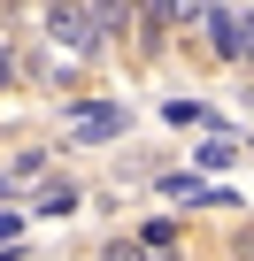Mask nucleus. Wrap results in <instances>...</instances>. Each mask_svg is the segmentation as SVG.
<instances>
[{
	"instance_id": "obj_1",
	"label": "nucleus",
	"mask_w": 254,
	"mask_h": 261,
	"mask_svg": "<svg viewBox=\"0 0 254 261\" xmlns=\"http://www.w3.org/2000/svg\"><path fill=\"white\" fill-rule=\"evenodd\" d=\"M47 39H54L70 62H93V54H108V23L93 16V0H47Z\"/></svg>"
},
{
	"instance_id": "obj_2",
	"label": "nucleus",
	"mask_w": 254,
	"mask_h": 261,
	"mask_svg": "<svg viewBox=\"0 0 254 261\" xmlns=\"http://www.w3.org/2000/svg\"><path fill=\"white\" fill-rule=\"evenodd\" d=\"M200 31H208V54H216V62H239V8L216 0V8L200 16Z\"/></svg>"
},
{
	"instance_id": "obj_3",
	"label": "nucleus",
	"mask_w": 254,
	"mask_h": 261,
	"mask_svg": "<svg viewBox=\"0 0 254 261\" xmlns=\"http://www.w3.org/2000/svg\"><path fill=\"white\" fill-rule=\"evenodd\" d=\"M116 130H123V108H116V100H85V108H77V139L100 146V139H116Z\"/></svg>"
},
{
	"instance_id": "obj_4",
	"label": "nucleus",
	"mask_w": 254,
	"mask_h": 261,
	"mask_svg": "<svg viewBox=\"0 0 254 261\" xmlns=\"http://www.w3.org/2000/svg\"><path fill=\"white\" fill-rule=\"evenodd\" d=\"M93 16L108 23V39L123 31V23H139V0H93Z\"/></svg>"
},
{
	"instance_id": "obj_5",
	"label": "nucleus",
	"mask_w": 254,
	"mask_h": 261,
	"mask_svg": "<svg viewBox=\"0 0 254 261\" xmlns=\"http://www.w3.org/2000/svg\"><path fill=\"white\" fill-rule=\"evenodd\" d=\"M139 246H147V253H170V246H177V223H170V215H154V223L139 230Z\"/></svg>"
},
{
	"instance_id": "obj_6",
	"label": "nucleus",
	"mask_w": 254,
	"mask_h": 261,
	"mask_svg": "<svg viewBox=\"0 0 254 261\" xmlns=\"http://www.w3.org/2000/svg\"><path fill=\"white\" fill-rule=\"evenodd\" d=\"M39 207H47V215H62V207H77V192H70V185H47V192H39Z\"/></svg>"
},
{
	"instance_id": "obj_7",
	"label": "nucleus",
	"mask_w": 254,
	"mask_h": 261,
	"mask_svg": "<svg viewBox=\"0 0 254 261\" xmlns=\"http://www.w3.org/2000/svg\"><path fill=\"white\" fill-rule=\"evenodd\" d=\"M239 62L254 69V16H239Z\"/></svg>"
},
{
	"instance_id": "obj_8",
	"label": "nucleus",
	"mask_w": 254,
	"mask_h": 261,
	"mask_svg": "<svg viewBox=\"0 0 254 261\" xmlns=\"http://www.w3.org/2000/svg\"><path fill=\"white\" fill-rule=\"evenodd\" d=\"M108 261H147V246H108Z\"/></svg>"
},
{
	"instance_id": "obj_9",
	"label": "nucleus",
	"mask_w": 254,
	"mask_h": 261,
	"mask_svg": "<svg viewBox=\"0 0 254 261\" xmlns=\"http://www.w3.org/2000/svg\"><path fill=\"white\" fill-rule=\"evenodd\" d=\"M8 77H16V54H8V46H0V85H8Z\"/></svg>"
},
{
	"instance_id": "obj_10",
	"label": "nucleus",
	"mask_w": 254,
	"mask_h": 261,
	"mask_svg": "<svg viewBox=\"0 0 254 261\" xmlns=\"http://www.w3.org/2000/svg\"><path fill=\"white\" fill-rule=\"evenodd\" d=\"M239 261H254V230H239Z\"/></svg>"
},
{
	"instance_id": "obj_11",
	"label": "nucleus",
	"mask_w": 254,
	"mask_h": 261,
	"mask_svg": "<svg viewBox=\"0 0 254 261\" xmlns=\"http://www.w3.org/2000/svg\"><path fill=\"white\" fill-rule=\"evenodd\" d=\"M0 192H8V177H0Z\"/></svg>"
}]
</instances>
